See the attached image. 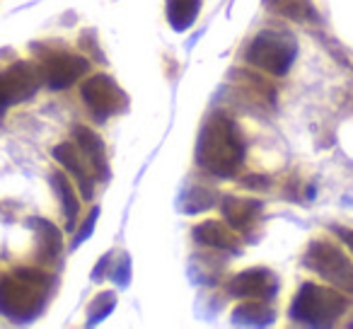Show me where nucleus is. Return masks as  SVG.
Segmentation results:
<instances>
[{
  "label": "nucleus",
  "instance_id": "nucleus-1",
  "mask_svg": "<svg viewBox=\"0 0 353 329\" xmlns=\"http://www.w3.org/2000/svg\"><path fill=\"white\" fill-rule=\"evenodd\" d=\"M196 162L206 172L230 179L245 165V141L240 128L223 114L208 119L196 143Z\"/></svg>",
  "mask_w": 353,
  "mask_h": 329
},
{
  "label": "nucleus",
  "instance_id": "nucleus-2",
  "mask_svg": "<svg viewBox=\"0 0 353 329\" xmlns=\"http://www.w3.org/2000/svg\"><path fill=\"white\" fill-rule=\"evenodd\" d=\"M51 276L41 269H17L0 281V312L15 322L34 319L44 308Z\"/></svg>",
  "mask_w": 353,
  "mask_h": 329
},
{
  "label": "nucleus",
  "instance_id": "nucleus-3",
  "mask_svg": "<svg viewBox=\"0 0 353 329\" xmlns=\"http://www.w3.org/2000/svg\"><path fill=\"white\" fill-rule=\"evenodd\" d=\"M348 310V300L332 288L303 283L290 305V317L305 327H329Z\"/></svg>",
  "mask_w": 353,
  "mask_h": 329
},
{
  "label": "nucleus",
  "instance_id": "nucleus-4",
  "mask_svg": "<svg viewBox=\"0 0 353 329\" xmlns=\"http://www.w3.org/2000/svg\"><path fill=\"white\" fill-rule=\"evenodd\" d=\"M247 63L271 75H285L295 61V41L281 32H261L245 54Z\"/></svg>",
  "mask_w": 353,
  "mask_h": 329
},
{
  "label": "nucleus",
  "instance_id": "nucleus-5",
  "mask_svg": "<svg viewBox=\"0 0 353 329\" xmlns=\"http://www.w3.org/2000/svg\"><path fill=\"white\" fill-rule=\"evenodd\" d=\"M305 264L319 274L324 281H329L336 288L346 290L353 295V264L336 245L324 240H314L307 247V257H305Z\"/></svg>",
  "mask_w": 353,
  "mask_h": 329
},
{
  "label": "nucleus",
  "instance_id": "nucleus-6",
  "mask_svg": "<svg viewBox=\"0 0 353 329\" xmlns=\"http://www.w3.org/2000/svg\"><path fill=\"white\" fill-rule=\"evenodd\" d=\"M88 109L94 114L97 119H107L112 114H119L121 109H126V94L123 90L114 83L109 75H94L80 90Z\"/></svg>",
  "mask_w": 353,
  "mask_h": 329
},
{
  "label": "nucleus",
  "instance_id": "nucleus-7",
  "mask_svg": "<svg viewBox=\"0 0 353 329\" xmlns=\"http://www.w3.org/2000/svg\"><path fill=\"white\" fill-rule=\"evenodd\" d=\"M41 83V73L32 63H12L6 73H0V114L10 104L30 99Z\"/></svg>",
  "mask_w": 353,
  "mask_h": 329
},
{
  "label": "nucleus",
  "instance_id": "nucleus-8",
  "mask_svg": "<svg viewBox=\"0 0 353 329\" xmlns=\"http://www.w3.org/2000/svg\"><path fill=\"white\" fill-rule=\"evenodd\" d=\"M88 61L75 54H51L41 66V78L51 90H65L78 83L83 73H88Z\"/></svg>",
  "mask_w": 353,
  "mask_h": 329
},
{
  "label": "nucleus",
  "instance_id": "nucleus-9",
  "mask_svg": "<svg viewBox=\"0 0 353 329\" xmlns=\"http://www.w3.org/2000/svg\"><path fill=\"white\" fill-rule=\"evenodd\" d=\"M276 288H279V281L269 269H247L228 283V293L250 300H271Z\"/></svg>",
  "mask_w": 353,
  "mask_h": 329
},
{
  "label": "nucleus",
  "instance_id": "nucleus-10",
  "mask_svg": "<svg viewBox=\"0 0 353 329\" xmlns=\"http://www.w3.org/2000/svg\"><path fill=\"white\" fill-rule=\"evenodd\" d=\"M54 157L78 179L80 189H83V197L85 199H92L94 192V172L90 168V162L85 160V155L80 152L78 143H61V146L54 148Z\"/></svg>",
  "mask_w": 353,
  "mask_h": 329
},
{
  "label": "nucleus",
  "instance_id": "nucleus-11",
  "mask_svg": "<svg viewBox=\"0 0 353 329\" xmlns=\"http://www.w3.org/2000/svg\"><path fill=\"white\" fill-rule=\"evenodd\" d=\"M73 136H75V143H78L80 152H83L85 160L90 162V168H92L94 177H99V179L107 177V175H109L107 172V155H104L102 138H99L94 131H90L88 126H75Z\"/></svg>",
  "mask_w": 353,
  "mask_h": 329
},
{
  "label": "nucleus",
  "instance_id": "nucleus-12",
  "mask_svg": "<svg viewBox=\"0 0 353 329\" xmlns=\"http://www.w3.org/2000/svg\"><path fill=\"white\" fill-rule=\"evenodd\" d=\"M223 218L230 223L232 230L247 232L256 223L261 213V203L252 201V199H225L221 206Z\"/></svg>",
  "mask_w": 353,
  "mask_h": 329
},
{
  "label": "nucleus",
  "instance_id": "nucleus-13",
  "mask_svg": "<svg viewBox=\"0 0 353 329\" xmlns=\"http://www.w3.org/2000/svg\"><path fill=\"white\" fill-rule=\"evenodd\" d=\"M194 237H196V242H201V245L216 247V250L240 252L235 232L228 226H223L221 221H203L201 226L194 228Z\"/></svg>",
  "mask_w": 353,
  "mask_h": 329
},
{
  "label": "nucleus",
  "instance_id": "nucleus-14",
  "mask_svg": "<svg viewBox=\"0 0 353 329\" xmlns=\"http://www.w3.org/2000/svg\"><path fill=\"white\" fill-rule=\"evenodd\" d=\"M201 0H167V20L176 32H184L194 25Z\"/></svg>",
  "mask_w": 353,
  "mask_h": 329
},
{
  "label": "nucleus",
  "instance_id": "nucleus-15",
  "mask_svg": "<svg viewBox=\"0 0 353 329\" xmlns=\"http://www.w3.org/2000/svg\"><path fill=\"white\" fill-rule=\"evenodd\" d=\"M274 319V310L266 305V300H252L232 312L235 324H269Z\"/></svg>",
  "mask_w": 353,
  "mask_h": 329
},
{
  "label": "nucleus",
  "instance_id": "nucleus-16",
  "mask_svg": "<svg viewBox=\"0 0 353 329\" xmlns=\"http://www.w3.org/2000/svg\"><path fill=\"white\" fill-rule=\"evenodd\" d=\"M54 184H56V189H59V194H61V203H63V211H65V228L68 230H73L75 228V218H78V208H80V201H78V197H75V192H73V187H70V182L63 177V175H54Z\"/></svg>",
  "mask_w": 353,
  "mask_h": 329
},
{
  "label": "nucleus",
  "instance_id": "nucleus-17",
  "mask_svg": "<svg viewBox=\"0 0 353 329\" xmlns=\"http://www.w3.org/2000/svg\"><path fill=\"white\" fill-rule=\"evenodd\" d=\"M39 230H41V235H39L41 237V240H39L41 255H44L46 261H54L56 257H59V252H61V232L46 221H39Z\"/></svg>",
  "mask_w": 353,
  "mask_h": 329
},
{
  "label": "nucleus",
  "instance_id": "nucleus-18",
  "mask_svg": "<svg viewBox=\"0 0 353 329\" xmlns=\"http://www.w3.org/2000/svg\"><path fill=\"white\" fill-rule=\"evenodd\" d=\"M114 293H104V295H99L97 300L92 303V308H90V319H88V324H94L99 319L102 322L104 317H107L109 312L114 310Z\"/></svg>",
  "mask_w": 353,
  "mask_h": 329
},
{
  "label": "nucleus",
  "instance_id": "nucleus-19",
  "mask_svg": "<svg viewBox=\"0 0 353 329\" xmlns=\"http://www.w3.org/2000/svg\"><path fill=\"white\" fill-rule=\"evenodd\" d=\"M97 216H99V211H97V208H92V211H90V216H88V221H85L83 230H80L78 237H75V245H80V242L88 240L90 232H92V228H94V221H97Z\"/></svg>",
  "mask_w": 353,
  "mask_h": 329
},
{
  "label": "nucleus",
  "instance_id": "nucleus-20",
  "mask_svg": "<svg viewBox=\"0 0 353 329\" xmlns=\"http://www.w3.org/2000/svg\"><path fill=\"white\" fill-rule=\"evenodd\" d=\"M336 235L341 237V240L346 242V245L351 247V252H353V230H346V228H336Z\"/></svg>",
  "mask_w": 353,
  "mask_h": 329
},
{
  "label": "nucleus",
  "instance_id": "nucleus-21",
  "mask_svg": "<svg viewBox=\"0 0 353 329\" xmlns=\"http://www.w3.org/2000/svg\"><path fill=\"white\" fill-rule=\"evenodd\" d=\"M245 184H247V187H252V189H264L266 187V184H264V177H247L245 179Z\"/></svg>",
  "mask_w": 353,
  "mask_h": 329
}]
</instances>
